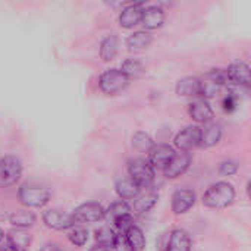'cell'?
Here are the masks:
<instances>
[{"label":"cell","instance_id":"cell-11","mask_svg":"<svg viewBox=\"0 0 251 251\" xmlns=\"http://www.w3.org/2000/svg\"><path fill=\"white\" fill-rule=\"evenodd\" d=\"M196 204V193L188 188H181L172 196V212L175 215L187 213Z\"/></svg>","mask_w":251,"mask_h":251},{"label":"cell","instance_id":"cell-23","mask_svg":"<svg viewBox=\"0 0 251 251\" xmlns=\"http://www.w3.org/2000/svg\"><path fill=\"white\" fill-rule=\"evenodd\" d=\"M9 222L12 224V226H15L16 229H28L35 224V215L32 212H26V210H18L13 212L9 218Z\"/></svg>","mask_w":251,"mask_h":251},{"label":"cell","instance_id":"cell-20","mask_svg":"<svg viewBox=\"0 0 251 251\" xmlns=\"http://www.w3.org/2000/svg\"><path fill=\"white\" fill-rule=\"evenodd\" d=\"M191 250V240L187 231L184 229H174L169 237L168 251H190Z\"/></svg>","mask_w":251,"mask_h":251},{"label":"cell","instance_id":"cell-26","mask_svg":"<svg viewBox=\"0 0 251 251\" xmlns=\"http://www.w3.org/2000/svg\"><path fill=\"white\" fill-rule=\"evenodd\" d=\"M118 47H119V38L116 34H110L107 35L100 46V56L103 60H112L116 53H118Z\"/></svg>","mask_w":251,"mask_h":251},{"label":"cell","instance_id":"cell-31","mask_svg":"<svg viewBox=\"0 0 251 251\" xmlns=\"http://www.w3.org/2000/svg\"><path fill=\"white\" fill-rule=\"evenodd\" d=\"M68 240L76 247H84L88 241V232L84 228H72L68 234Z\"/></svg>","mask_w":251,"mask_h":251},{"label":"cell","instance_id":"cell-21","mask_svg":"<svg viewBox=\"0 0 251 251\" xmlns=\"http://www.w3.org/2000/svg\"><path fill=\"white\" fill-rule=\"evenodd\" d=\"M124 237H125V241H126V244H128V247H129L131 251L144 250V247H146V237H144L143 231L138 226L134 225L132 228H129L124 234Z\"/></svg>","mask_w":251,"mask_h":251},{"label":"cell","instance_id":"cell-19","mask_svg":"<svg viewBox=\"0 0 251 251\" xmlns=\"http://www.w3.org/2000/svg\"><path fill=\"white\" fill-rule=\"evenodd\" d=\"M140 191L141 188L129 176H122L116 181V193L124 201L135 199L140 194Z\"/></svg>","mask_w":251,"mask_h":251},{"label":"cell","instance_id":"cell-32","mask_svg":"<svg viewBox=\"0 0 251 251\" xmlns=\"http://www.w3.org/2000/svg\"><path fill=\"white\" fill-rule=\"evenodd\" d=\"M115 226L118 228L119 234H125L129 228L134 226V219H132V215H125L122 218H119L116 222H115Z\"/></svg>","mask_w":251,"mask_h":251},{"label":"cell","instance_id":"cell-33","mask_svg":"<svg viewBox=\"0 0 251 251\" xmlns=\"http://www.w3.org/2000/svg\"><path fill=\"white\" fill-rule=\"evenodd\" d=\"M238 169H240V166H238L237 162H234V160H226V162H224V163L221 165L219 174H221L222 176H231V175L237 174Z\"/></svg>","mask_w":251,"mask_h":251},{"label":"cell","instance_id":"cell-9","mask_svg":"<svg viewBox=\"0 0 251 251\" xmlns=\"http://www.w3.org/2000/svg\"><path fill=\"white\" fill-rule=\"evenodd\" d=\"M159 200V193L153 188H144L140 191V194L134 199V204L131 207V213L135 216L146 215L149 210H151Z\"/></svg>","mask_w":251,"mask_h":251},{"label":"cell","instance_id":"cell-3","mask_svg":"<svg viewBox=\"0 0 251 251\" xmlns=\"http://www.w3.org/2000/svg\"><path fill=\"white\" fill-rule=\"evenodd\" d=\"M129 178L141 188H150L154 181V169L146 159H134L128 165Z\"/></svg>","mask_w":251,"mask_h":251},{"label":"cell","instance_id":"cell-24","mask_svg":"<svg viewBox=\"0 0 251 251\" xmlns=\"http://www.w3.org/2000/svg\"><path fill=\"white\" fill-rule=\"evenodd\" d=\"M125 215H131V207L124 200L112 203L110 207L107 210H104V219L110 224H115L119 218H122Z\"/></svg>","mask_w":251,"mask_h":251},{"label":"cell","instance_id":"cell-29","mask_svg":"<svg viewBox=\"0 0 251 251\" xmlns=\"http://www.w3.org/2000/svg\"><path fill=\"white\" fill-rule=\"evenodd\" d=\"M121 71H122V74L128 79H131V78H140L144 74V65L138 59H126L122 63Z\"/></svg>","mask_w":251,"mask_h":251},{"label":"cell","instance_id":"cell-27","mask_svg":"<svg viewBox=\"0 0 251 251\" xmlns=\"http://www.w3.org/2000/svg\"><path fill=\"white\" fill-rule=\"evenodd\" d=\"M96 241L100 247H106V249L113 250L116 246V241H118V234L112 228L103 226L99 231H96Z\"/></svg>","mask_w":251,"mask_h":251},{"label":"cell","instance_id":"cell-6","mask_svg":"<svg viewBox=\"0 0 251 251\" xmlns=\"http://www.w3.org/2000/svg\"><path fill=\"white\" fill-rule=\"evenodd\" d=\"M72 219L75 224H93L104 219V209L99 203H84L78 206L74 213Z\"/></svg>","mask_w":251,"mask_h":251},{"label":"cell","instance_id":"cell-16","mask_svg":"<svg viewBox=\"0 0 251 251\" xmlns=\"http://www.w3.org/2000/svg\"><path fill=\"white\" fill-rule=\"evenodd\" d=\"M188 112H190V116L199 124H207V122L213 121V116H215L212 106L204 99H199V100L193 101L190 104Z\"/></svg>","mask_w":251,"mask_h":251},{"label":"cell","instance_id":"cell-14","mask_svg":"<svg viewBox=\"0 0 251 251\" xmlns=\"http://www.w3.org/2000/svg\"><path fill=\"white\" fill-rule=\"evenodd\" d=\"M144 3H132L128 4L125 9H122L119 15V25L122 28H132L138 24H141L143 12H144Z\"/></svg>","mask_w":251,"mask_h":251},{"label":"cell","instance_id":"cell-8","mask_svg":"<svg viewBox=\"0 0 251 251\" xmlns=\"http://www.w3.org/2000/svg\"><path fill=\"white\" fill-rule=\"evenodd\" d=\"M43 222L47 228L54 231H66L75 226V222L72 219V215H68L65 212L50 209L43 213Z\"/></svg>","mask_w":251,"mask_h":251},{"label":"cell","instance_id":"cell-38","mask_svg":"<svg viewBox=\"0 0 251 251\" xmlns=\"http://www.w3.org/2000/svg\"><path fill=\"white\" fill-rule=\"evenodd\" d=\"M24 251H28V250H24Z\"/></svg>","mask_w":251,"mask_h":251},{"label":"cell","instance_id":"cell-5","mask_svg":"<svg viewBox=\"0 0 251 251\" xmlns=\"http://www.w3.org/2000/svg\"><path fill=\"white\" fill-rule=\"evenodd\" d=\"M22 176V163L15 156L0 157V188L16 184Z\"/></svg>","mask_w":251,"mask_h":251},{"label":"cell","instance_id":"cell-2","mask_svg":"<svg viewBox=\"0 0 251 251\" xmlns=\"http://www.w3.org/2000/svg\"><path fill=\"white\" fill-rule=\"evenodd\" d=\"M50 196L51 193L47 187L34 184V182L24 184L18 190V199L21 204H24L25 207H32V209L46 206L50 200Z\"/></svg>","mask_w":251,"mask_h":251},{"label":"cell","instance_id":"cell-34","mask_svg":"<svg viewBox=\"0 0 251 251\" xmlns=\"http://www.w3.org/2000/svg\"><path fill=\"white\" fill-rule=\"evenodd\" d=\"M41 251H63L59 246H56V244H51V243H49V244H44L43 247H41Z\"/></svg>","mask_w":251,"mask_h":251},{"label":"cell","instance_id":"cell-36","mask_svg":"<svg viewBox=\"0 0 251 251\" xmlns=\"http://www.w3.org/2000/svg\"><path fill=\"white\" fill-rule=\"evenodd\" d=\"M90 251H113V250H110V249H106V247H100V246H97V247L91 249Z\"/></svg>","mask_w":251,"mask_h":251},{"label":"cell","instance_id":"cell-30","mask_svg":"<svg viewBox=\"0 0 251 251\" xmlns=\"http://www.w3.org/2000/svg\"><path fill=\"white\" fill-rule=\"evenodd\" d=\"M132 147L140 153H150L151 149L154 147V143H153V138L149 134L138 131L132 137Z\"/></svg>","mask_w":251,"mask_h":251},{"label":"cell","instance_id":"cell-7","mask_svg":"<svg viewBox=\"0 0 251 251\" xmlns=\"http://www.w3.org/2000/svg\"><path fill=\"white\" fill-rule=\"evenodd\" d=\"M200 140H201V128L197 125H191L176 134L175 146L181 151H191L193 149L200 146Z\"/></svg>","mask_w":251,"mask_h":251},{"label":"cell","instance_id":"cell-37","mask_svg":"<svg viewBox=\"0 0 251 251\" xmlns=\"http://www.w3.org/2000/svg\"><path fill=\"white\" fill-rule=\"evenodd\" d=\"M3 240H4V232H3V231L0 229V243H1Z\"/></svg>","mask_w":251,"mask_h":251},{"label":"cell","instance_id":"cell-1","mask_svg":"<svg viewBox=\"0 0 251 251\" xmlns=\"http://www.w3.org/2000/svg\"><path fill=\"white\" fill-rule=\"evenodd\" d=\"M235 199V190L229 182L221 181L207 188L203 196V204L209 209H225Z\"/></svg>","mask_w":251,"mask_h":251},{"label":"cell","instance_id":"cell-25","mask_svg":"<svg viewBox=\"0 0 251 251\" xmlns=\"http://www.w3.org/2000/svg\"><path fill=\"white\" fill-rule=\"evenodd\" d=\"M153 35L147 31H137L126 38V46L129 50H141L151 44Z\"/></svg>","mask_w":251,"mask_h":251},{"label":"cell","instance_id":"cell-10","mask_svg":"<svg viewBox=\"0 0 251 251\" xmlns=\"http://www.w3.org/2000/svg\"><path fill=\"white\" fill-rule=\"evenodd\" d=\"M190 165H191V154L188 151L175 153L172 160L163 169L165 171V176L169 178V179H176V178H179L181 175H184L187 172Z\"/></svg>","mask_w":251,"mask_h":251},{"label":"cell","instance_id":"cell-12","mask_svg":"<svg viewBox=\"0 0 251 251\" xmlns=\"http://www.w3.org/2000/svg\"><path fill=\"white\" fill-rule=\"evenodd\" d=\"M174 156H175L174 147H171L169 144H159L151 149L149 163L151 165L153 169H165Z\"/></svg>","mask_w":251,"mask_h":251},{"label":"cell","instance_id":"cell-17","mask_svg":"<svg viewBox=\"0 0 251 251\" xmlns=\"http://www.w3.org/2000/svg\"><path fill=\"white\" fill-rule=\"evenodd\" d=\"M176 94L185 97H199L201 94V79L197 76H185L176 84Z\"/></svg>","mask_w":251,"mask_h":251},{"label":"cell","instance_id":"cell-28","mask_svg":"<svg viewBox=\"0 0 251 251\" xmlns=\"http://www.w3.org/2000/svg\"><path fill=\"white\" fill-rule=\"evenodd\" d=\"M222 87H224V84H221L219 81H216L212 76L206 75L204 79H201V94H200V97L204 99V100L212 99L216 94H219Z\"/></svg>","mask_w":251,"mask_h":251},{"label":"cell","instance_id":"cell-22","mask_svg":"<svg viewBox=\"0 0 251 251\" xmlns=\"http://www.w3.org/2000/svg\"><path fill=\"white\" fill-rule=\"evenodd\" d=\"M31 235L25 229H13L7 234V244L18 251L26 250L31 244Z\"/></svg>","mask_w":251,"mask_h":251},{"label":"cell","instance_id":"cell-15","mask_svg":"<svg viewBox=\"0 0 251 251\" xmlns=\"http://www.w3.org/2000/svg\"><path fill=\"white\" fill-rule=\"evenodd\" d=\"M163 22H165V10L160 6L153 4L144 7L141 24L146 29H157L163 25Z\"/></svg>","mask_w":251,"mask_h":251},{"label":"cell","instance_id":"cell-35","mask_svg":"<svg viewBox=\"0 0 251 251\" xmlns=\"http://www.w3.org/2000/svg\"><path fill=\"white\" fill-rule=\"evenodd\" d=\"M0 251H18V250H16V249H13L10 244H7V243H6V244L0 246Z\"/></svg>","mask_w":251,"mask_h":251},{"label":"cell","instance_id":"cell-4","mask_svg":"<svg viewBox=\"0 0 251 251\" xmlns=\"http://www.w3.org/2000/svg\"><path fill=\"white\" fill-rule=\"evenodd\" d=\"M129 84V79L122 74L121 69H107L99 78V87L104 94L113 96L124 91Z\"/></svg>","mask_w":251,"mask_h":251},{"label":"cell","instance_id":"cell-18","mask_svg":"<svg viewBox=\"0 0 251 251\" xmlns=\"http://www.w3.org/2000/svg\"><path fill=\"white\" fill-rule=\"evenodd\" d=\"M222 137V126L213 121L204 124V126L201 128V140H200V146L203 147H212L215 144L219 143Z\"/></svg>","mask_w":251,"mask_h":251},{"label":"cell","instance_id":"cell-13","mask_svg":"<svg viewBox=\"0 0 251 251\" xmlns=\"http://www.w3.org/2000/svg\"><path fill=\"white\" fill-rule=\"evenodd\" d=\"M226 78L229 82L237 84L240 87H249L250 85V66L246 62H235L225 69Z\"/></svg>","mask_w":251,"mask_h":251}]
</instances>
